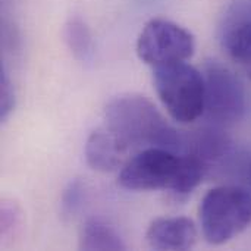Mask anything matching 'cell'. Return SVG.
Wrapping results in <instances>:
<instances>
[{"instance_id": "1", "label": "cell", "mask_w": 251, "mask_h": 251, "mask_svg": "<svg viewBox=\"0 0 251 251\" xmlns=\"http://www.w3.org/2000/svg\"><path fill=\"white\" fill-rule=\"evenodd\" d=\"M206 174L203 162L191 153L176 154L175 150L147 147L125 162L119 184L131 191L165 190L175 197H187Z\"/></svg>"}, {"instance_id": "2", "label": "cell", "mask_w": 251, "mask_h": 251, "mask_svg": "<svg viewBox=\"0 0 251 251\" xmlns=\"http://www.w3.org/2000/svg\"><path fill=\"white\" fill-rule=\"evenodd\" d=\"M106 126L128 147H163L178 150L182 137L144 96L124 94L109 101Z\"/></svg>"}, {"instance_id": "3", "label": "cell", "mask_w": 251, "mask_h": 251, "mask_svg": "<svg viewBox=\"0 0 251 251\" xmlns=\"http://www.w3.org/2000/svg\"><path fill=\"white\" fill-rule=\"evenodd\" d=\"M199 215L206 241L222 246L251 224V193L237 185L216 187L203 197Z\"/></svg>"}, {"instance_id": "4", "label": "cell", "mask_w": 251, "mask_h": 251, "mask_svg": "<svg viewBox=\"0 0 251 251\" xmlns=\"http://www.w3.org/2000/svg\"><path fill=\"white\" fill-rule=\"evenodd\" d=\"M156 93L168 113L181 124H190L204 115V76L187 62L156 66L153 71Z\"/></svg>"}, {"instance_id": "5", "label": "cell", "mask_w": 251, "mask_h": 251, "mask_svg": "<svg viewBox=\"0 0 251 251\" xmlns=\"http://www.w3.org/2000/svg\"><path fill=\"white\" fill-rule=\"evenodd\" d=\"M194 50V35L187 28L165 18L150 19L137 38L138 57L153 68L187 62Z\"/></svg>"}, {"instance_id": "6", "label": "cell", "mask_w": 251, "mask_h": 251, "mask_svg": "<svg viewBox=\"0 0 251 251\" xmlns=\"http://www.w3.org/2000/svg\"><path fill=\"white\" fill-rule=\"evenodd\" d=\"M204 115L219 125L238 122L247 107L241 79L229 68L212 62L204 71Z\"/></svg>"}, {"instance_id": "7", "label": "cell", "mask_w": 251, "mask_h": 251, "mask_svg": "<svg viewBox=\"0 0 251 251\" xmlns=\"http://www.w3.org/2000/svg\"><path fill=\"white\" fill-rule=\"evenodd\" d=\"M146 240L154 250H190L197 243V229L188 218H160L150 224Z\"/></svg>"}, {"instance_id": "8", "label": "cell", "mask_w": 251, "mask_h": 251, "mask_svg": "<svg viewBox=\"0 0 251 251\" xmlns=\"http://www.w3.org/2000/svg\"><path fill=\"white\" fill-rule=\"evenodd\" d=\"M128 147L106 126L90 134L85 143V159L91 169L112 172L125 165Z\"/></svg>"}, {"instance_id": "9", "label": "cell", "mask_w": 251, "mask_h": 251, "mask_svg": "<svg viewBox=\"0 0 251 251\" xmlns=\"http://www.w3.org/2000/svg\"><path fill=\"white\" fill-rule=\"evenodd\" d=\"M232 141L231 138L221 129L209 128L199 131L196 135L190 138L188 144V153L199 157L203 165L206 166L207 172L222 163L231 153Z\"/></svg>"}, {"instance_id": "10", "label": "cell", "mask_w": 251, "mask_h": 251, "mask_svg": "<svg viewBox=\"0 0 251 251\" xmlns=\"http://www.w3.org/2000/svg\"><path fill=\"white\" fill-rule=\"evenodd\" d=\"M79 249L81 250H125L126 246L119 232L107 222L91 218L88 219L79 232Z\"/></svg>"}, {"instance_id": "11", "label": "cell", "mask_w": 251, "mask_h": 251, "mask_svg": "<svg viewBox=\"0 0 251 251\" xmlns=\"http://www.w3.org/2000/svg\"><path fill=\"white\" fill-rule=\"evenodd\" d=\"M224 38L231 59L251 78V18L234 22Z\"/></svg>"}, {"instance_id": "12", "label": "cell", "mask_w": 251, "mask_h": 251, "mask_svg": "<svg viewBox=\"0 0 251 251\" xmlns=\"http://www.w3.org/2000/svg\"><path fill=\"white\" fill-rule=\"evenodd\" d=\"M65 41L74 56L79 60H87L93 54V37L87 24L78 18H71L63 29Z\"/></svg>"}, {"instance_id": "13", "label": "cell", "mask_w": 251, "mask_h": 251, "mask_svg": "<svg viewBox=\"0 0 251 251\" xmlns=\"http://www.w3.org/2000/svg\"><path fill=\"white\" fill-rule=\"evenodd\" d=\"M82 199H84V188L79 182H71L69 187L65 190L63 197H62V207L66 213H75L81 204H82Z\"/></svg>"}, {"instance_id": "14", "label": "cell", "mask_w": 251, "mask_h": 251, "mask_svg": "<svg viewBox=\"0 0 251 251\" xmlns=\"http://www.w3.org/2000/svg\"><path fill=\"white\" fill-rule=\"evenodd\" d=\"M1 99H0V118L4 121L9 113L12 112L13 106H15V94H13V88L10 84V79L3 74L1 76Z\"/></svg>"}, {"instance_id": "15", "label": "cell", "mask_w": 251, "mask_h": 251, "mask_svg": "<svg viewBox=\"0 0 251 251\" xmlns=\"http://www.w3.org/2000/svg\"><path fill=\"white\" fill-rule=\"evenodd\" d=\"M250 181H251V165H250Z\"/></svg>"}]
</instances>
